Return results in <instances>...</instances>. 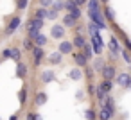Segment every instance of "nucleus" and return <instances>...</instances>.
Returning a JSON list of instances; mask_svg holds the SVG:
<instances>
[{"mask_svg":"<svg viewBox=\"0 0 131 120\" xmlns=\"http://www.w3.org/2000/svg\"><path fill=\"white\" fill-rule=\"evenodd\" d=\"M74 2H75V6L79 7V6H83V4H86V0H74Z\"/></svg>","mask_w":131,"mask_h":120,"instance_id":"nucleus-41","label":"nucleus"},{"mask_svg":"<svg viewBox=\"0 0 131 120\" xmlns=\"http://www.w3.org/2000/svg\"><path fill=\"white\" fill-rule=\"evenodd\" d=\"M27 32H29V36H27V38H29V40L32 41V40H34V38H36V36H38V34L41 32V31H27Z\"/></svg>","mask_w":131,"mask_h":120,"instance_id":"nucleus-36","label":"nucleus"},{"mask_svg":"<svg viewBox=\"0 0 131 120\" xmlns=\"http://www.w3.org/2000/svg\"><path fill=\"white\" fill-rule=\"evenodd\" d=\"M61 25H63L65 29H74V27L77 25V20H75L72 15H68V13H67V15L63 16V23H61Z\"/></svg>","mask_w":131,"mask_h":120,"instance_id":"nucleus-11","label":"nucleus"},{"mask_svg":"<svg viewBox=\"0 0 131 120\" xmlns=\"http://www.w3.org/2000/svg\"><path fill=\"white\" fill-rule=\"evenodd\" d=\"M32 43H34V47H41V49H43V47L49 43V38H47L45 34H41V32H40V34L32 40Z\"/></svg>","mask_w":131,"mask_h":120,"instance_id":"nucleus-16","label":"nucleus"},{"mask_svg":"<svg viewBox=\"0 0 131 120\" xmlns=\"http://www.w3.org/2000/svg\"><path fill=\"white\" fill-rule=\"evenodd\" d=\"M88 29H90V32H92V34H97V32H99V29H97L93 23H90V25H88Z\"/></svg>","mask_w":131,"mask_h":120,"instance_id":"nucleus-38","label":"nucleus"},{"mask_svg":"<svg viewBox=\"0 0 131 120\" xmlns=\"http://www.w3.org/2000/svg\"><path fill=\"white\" fill-rule=\"evenodd\" d=\"M0 120H2V118H0Z\"/></svg>","mask_w":131,"mask_h":120,"instance_id":"nucleus-46","label":"nucleus"},{"mask_svg":"<svg viewBox=\"0 0 131 120\" xmlns=\"http://www.w3.org/2000/svg\"><path fill=\"white\" fill-rule=\"evenodd\" d=\"M75 7H77V6H75V2H74V0H67V2H65V6H63V9H67V13H72Z\"/></svg>","mask_w":131,"mask_h":120,"instance_id":"nucleus-27","label":"nucleus"},{"mask_svg":"<svg viewBox=\"0 0 131 120\" xmlns=\"http://www.w3.org/2000/svg\"><path fill=\"white\" fill-rule=\"evenodd\" d=\"M50 4H52V0H40V6H41V7H45V9H47V7H50Z\"/></svg>","mask_w":131,"mask_h":120,"instance_id":"nucleus-37","label":"nucleus"},{"mask_svg":"<svg viewBox=\"0 0 131 120\" xmlns=\"http://www.w3.org/2000/svg\"><path fill=\"white\" fill-rule=\"evenodd\" d=\"M45 18H47V20H58V13H56V11H52V9H47Z\"/></svg>","mask_w":131,"mask_h":120,"instance_id":"nucleus-32","label":"nucleus"},{"mask_svg":"<svg viewBox=\"0 0 131 120\" xmlns=\"http://www.w3.org/2000/svg\"><path fill=\"white\" fill-rule=\"evenodd\" d=\"M27 4H29V0H18V2H16V7H18V9H27Z\"/></svg>","mask_w":131,"mask_h":120,"instance_id":"nucleus-35","label":"nucleus"},{"mask_svg":"<svg viewBox=\"0 0 131 120\" xmlns=\"http://www.w3.org/2000/svg\"><path fill=\"white\" fill-rule=\"evenodd\" d=\"M40 79H41V82H45V84H49V82H52V81L56 79V74H54L52 70H45V72H41V75H40Z\"/></svg>","mask_w":131,"mask_h":120,"instance_id":"nucleus-15","label":"nucleus"},{"mask_svg":"<svg viewBox=\"0 0 131 120\" xmlns=\"http://www.w3.org/2000/svg\"><path fill=\"white\" fill-rule=\"evenodd\" d=\"M61 61H63V56H61L58 50H54L52 54H49V63H50V65H59Z\"/></svg>","mask_w":131,"mask_h":120,"instance_id":"nucleus-19","label":"nucleus"},{"mask_svg":"<svg viewBox=\"0 0 131 120\" xmlns=\"http://www.w3.org/2000/svg\"><path fill=\"white\" fill-rule=\"evenodd\" d=\"M102 11H104V15H106V18H108V22H113V20H115L111 7H102Z\"/></svg>","mask_w":131,"mask_h":120,"instance_id":"nucleus-31","label":"nucleus"},{"mask_svg":"<svg viewBox=\"0 0 131 120\" xmlns=\"http://www.w3.org/2000/svg\"><path fill=\"white\" fill-rule=\"evenodd\" d=\"M101 75H102V79H106V81H113L115 75H117V68H115L113 65H104V68L101 70Z\"/></svg>","mask_w":131,"mask_h":120,"instance_id":"nucleus-2","label":"nucleus"},{"mask_svg":"<svg viewBox=\"0 0 131 120\" xmlns=\"http://www.w3.org/2000/svg\"><path fill=\"white\" fill-rule=\"evenodd\" d=\"M47 100H49L47 91H38V93H36V97H34V104H36V106H43Z\"/></svg>","mask_w":131,"mask_h":120,"instance_id":"nucleus-18","label":"nucleus"},{"mask_svg":"<svg viewBox=\"0 0 131 120\" xmlns=\"http://www.w3.org/2000/svg\"><path fill=\"white\" fill-rule=\"evenodd\" d=\"M81 54H83V56H84V57H86V59L90 61V59L93 57V50H92V45H88V43H86V45H84V47L81 49Z\"/></svg>","mask_w":131,"mask_h":120,"instance_id":"nucleus-23","label":"nucleus"},{"mask_svg":"<svg viewBox=\"0 0 131 120\" xmlns=\"http://www.w3.org/2000/svg\"><path fill=\"white\" fill-rule=\"evenodd\" d=\"M50 38H54V40H63V38H65V27H63L61 23H54V25L50 27Z\"/></svg>","mask_w":131,"mask_h":120,"instance_id":"nucleus-3","label":"nucleus"},{"mask_svg":"<svg viewBox=\"0 0 131 120\" xmlns=\"http://www.w3.org/2000/svg\"><path fill=\"white\" fill-rule=\"evenodd\" d=\"M86 75H88V79H90V77L93 75V70H92V68H88V70H86Z\"/></svg>","mask_w":131,"mask_h":120,"instance_id":"nucleus-42","label":"nucleus"},{"mask_svg":"<svg viewBox=\"0 0 131 120\" xmlns=\"http://www.w3.org/2000/svg\"><path fill=\"white\" fill-rule=\"evenodd\" d=\"M9 56H11V50H9V49H6V50L2 52V57H4V59H9Z\"/></svg>","mask_w":131,"mask_h":120,"instance_id":"nucleus-40","label":"nucleus"},{"mask_svg":"<svg viewBox=\"0 0 131 120\" xmlns=\"http://www.w3.org/2000/svg\"><path fill=\"white\" fill-rule=\"evenodd\" d=\"M120 52H122V57H124L126 65H131V54H129V50L127 49H120Z\"/></svg>","mask_w":131,"mask_h":120,"instance_id":"nucleus-29","label":"nucleus"},{"mask_svg":"<svg viewBox=\"0 0 131 120\" xmlns=\"http://www.w3.org/2000/svg\"><path fill=\"white\" fill-rule=\"evenodd\" d=\"M93 95H97L99 102H102V100H104V99L108 97V91H104V90H102L101 86H97V88H95V93H93Z\"/></svg>","mask_w":131,"mask_h":120,"instance_id":"nucleus-26","label":"nucleus"},{"mask_svg":"<svg viewBox=\"0 0 131 120\" xmlns=\"http://www.w3.org/2000/svg\"><path fill=\"white\" fill-rule=\"evenodd\" d=\"M68 77H70L72 81H81V79L84 77V74H83V70H81V68H77V66H75V68H72V70L68 72Z\"/></svg>","mask_w":131,"mask_h":120,"instance_id":"nucleus-17","label":"nucleus"},{"mask_svg":"<svg viewBox=\"0 0 131 120\" xmlns=\"http://www.w3.org/2000/svg\"><path fill=\"white\" fill-rule=\"evenodd\" d=\"M72 50H74V47H72V43H70V41L63 40V41L59 43V49H58V52H59L61 56H68V54H72Z\"/></svg>","mask_w":131,"mask_h":120,"instance_id":"nucleus-10","label":"nucleus"},{"mask_svg":"<svg viewBox=\"0 0 131 120\" xmlns=\"http://www.w3.org/2000/svg\"><path fill=\"white\" fill-rule=\"evenodd\" d=\"M115 81H117V84L118 86H122V88H131V75L129 74H118V75H115Z\"/></svg>","mask_w":131,"mask_h":120,"instance_id":"nucleus-4","label":"nucleus"},{"mask_svg":"<svg viewBox=\"0 0 131 120\" xmlns=\"http://www.w3.org/2000/svg\"><path fill=\"white\" fill-rule=\"evenodd\" d=\"M111 118H113V115L104 106H101V109H99V120H111Z\"/></svg>","mask_w":131,"mask_h":120,"instance_id":"nucleus-22","label":"nucleus"},{"mask_svg":"<svg viewBox=\"0 0 131 120\" xmlns=\"http://www.w3.org/2000/svg\"><path fill=\"white\" fill-rule=\"evenodd\" d=\"M104 65H106V63H104L102 56H99L97 59H93V70H95V72H101V70L104 68Z\"/></svg>","mask_w":131,"mask_h":120,"instance_id":"nucleus-25","label":"nucleus"},{"mask_svg":"<svg viewBox=\"0 0 131 120\" xmlns=\"http://www.w3.org/2000/svg\"><path fill=\"white\" fill-rule=\"evenodd\" d=\"M36 120H43V116H41V115H38V113H36Z\"/></svg>","mask_w":131,"mask_h":120,"instance_id":"nucleus-44","label":"nucleus"},{"mask_svg":"<svg viewBox=\"0 0 131 120\" xmlns=\"http://www.w3.org/2000/svg\"><path fill=\"white\" fill-rule=\"evenodd\" d=\"M9 50H11V56H9V59H13L15 63H18V61L22 59V50H20V49H16V47H11Z\"/></svg>","mask_w":131,"mask_h":120,"instance_id":"nucleus-21","label":"nucleus"},{"mask_svg":"<svg viewBox=\"0 0 131 120\" xmlns=\"http://www.w3.org/2000/svg\"><path fill=\"white\" fill-rule=\"evenodd\" d=\"M32 47H34V43H32V41H31L29 38H25V40H24V49L31 52V49H32Z\"/></svg>","mask_w":131,"mask_h":120,"instance_id":"nucleus-33","label":"nucleus"},{"mask_svg":"<svg viewBox=\"0 0 131 120\" xmlns=\"http://www.w3.org/2000/svg\"><path fill=\"white\" fill-rule=\"evenodd\" d=\"M18 102H20V106H25V102H27V86L25 84L18 91Z\"/></svg>","mask_w":131,"mask_h":120,"instance_id":"nucleus-20","label":"nucleus"},{"mask_svg":"<svg viewBox=\"0 0 131 120\" xmlns=\"http://www.w3.org/2000/svg\"><path fill=\"white\" fill-rule=\"evenodd\" d=\"M45 13H47V9H45V7H40V9H36V13H34V18L45 20Z\"/></svg>","mask_w":131,"mask_h":120,"instance_id":"nucleus-30","label":"nucleus"},{"mask_svg":"<svg viewBox=\"0 0 131 120\" xmlns=\"http://www.w3.org/2000/svg\"><path fill=\"white\" fill-rule=\"evenodd\" d=\"M16 77L18 79H25L27 77V65L24 61H18L16 63Z\"/></svg>","mask_w":131,"mask_h":120,"instance_id":"nucleus-13","label":"nucleus"},{"mask_svg":"<svg viewBox=\"0 0 131 120\" xmlns=\"http://www.w3.org/2000/svg\"><path fill=\"white\" fill-rule=\"evenodd\" d=\"M72 57H74V63L77 65V68H84V66H88V59H86L81 52H72Z\"/></svg>","mask_w":131,"mask_h":120,"instance_id":"nucleus-9","label":"nucleus"},{"mask_svg":"<svg viewBox=\"0 0 131 120\" xmlns=\"http://www.w3.org/2000/svg\"><path fill=\"white\" fill-rule=\"evenodd\" d=\"M31 54L34 56V66H40L41 65V59L45 57V50L41 47H32L31 49Z\"/></svg>","mask_w":131,"mask_h":120,"instance_id":"nucleus-7","label":"nucleus"},{"mask_svg":"<svg viewBox=\"0 0 131 120\" xmlns=\"http://www.w3.org/2000/svg\"><path fill=\"white\" fill-rule=\"evenodd\" d=\"M84 116H86L88 120H97V116H95L93 109H86V111H84Z\"/></svg>","mask_w":131,"mask_h":120,"instance_id":"nucleus-34","label":"nucleus"},{"mask_svg":"<svg viewBox=\"0 0 131 120\" xmlns=\"http://www.w3.org/2000/svg\"><path fill=\"white\" fill-rule=\"evenodd\" d=\"M99 2H102V4H108V0H99Z\"/></svg>","mask_w":131,"mask_h":120,"instance_id":"nucleus-45","label":"nucleus"},{"mask_svg":"<svg viewBox=\"0 0 131 120\" xmlns=\"http://www.w3.org/2000/svg\"><path fill=\"white\" fill-rule=\"evenodd\" d=\"M99 86H101L104 91H110V90L113 88V81H106V79H102V82H101Z\"/></svg>","mask_w":131,"mask_h":120,"instance_id":"nucleus-28","label":"nucleus"},{"mask_svg":"<svg viewBox=\"0 0 131 120\" xmlns=\"http://www.w3.org/2000/svg\"><path fill=\"white\" fill-rule=\"evenodd\" d=\"M63 6H65V0H52V4H50L52 11H56V13L63 11Z\"/></svg>","mask_w":131,"mask_h":120,"instance_id":"nucleus-24","label":"nucleus"},{"mask_svg":"<svg viewBox=\"0 0 131 120\" xmlns=\"http://www.w3.org/2000/svg\"><path fill=\"white\" fill-rule=\"evenodd\" d=\"M25 120H36V113H31V111H29V113L25 115Z\"/></svg>","mask_w":131,"mask_h":120,"instance_id":"nucleus-39","label":"nucleus"},{"mask_svg":"<svg viewBox=\"0 0 131 120\" xmlns=\"http://www.w3.org/2000/svg\"><path fill=\"white\" fill-rule=\"evenodd\" d=\"M70 43H72V47H74V49H83V47L86 45V38H84L83 34H75V36H74V40H72Z\"/></svg>","mask_w":131,"mask_h":120,"instance_id":"nucleus-12","label":"nucleus"},{"mask_svg":"<svg viewBox=\"0 0 131 120\" xmlns=\"http://www.w3.org/2000/svg\"><path fill=\"white\" fill-rule=\"evenodd\" d=\"M20 18L18 16H15V18H11L9 20V23H7V27H6V36H11V34H15L16 32V29L20 27Z\"/></svg>","mask_w":131,"mask_h":120,"instance_id":"nucleus-6","label":"nucleus"},{"mask_svg":"<svg viewBox=\"0 0 131 120\" xmlns=\"http://www.w3.org/2000/svg\"><path fill=\"white\" fill-rule=\"evenodd\" d=\"M43 23H45V20L32 18V20L27 22V31H41V29H43Z\"/></svg>","mask_w":131,"mask_h":120,"instance_id":"nucleus-8","label":"nucleus"},{"mask_svg":"<svg viewBox=\"0 0 131 120\" xmlns=\"http://www.w3.org/2000/svg\"><path fill=\"white\" fill-rule=\"evenodd\" d=\"M86 4H88V13H102L99 0H86Z\"/></svg>","mask_w":131,"mask_h":120,"instance_id":"nucleus-14","label":"nucleus"},{"mask_svg":"<svg viewBox=\"0 0 131 120\" xmlns=\"http://www.w3.org/2000/svg\"><path fill=\"white\" fill-rule=\"evenodd\" d=\"M88 20L97 27V29H106V20L102 13H88Z\"/></svg>","mask_w":131,"mask_h":120,"instance_id":"nucleus-1","label":"nucleus"},{"mask_svg":"<svg viewBox=\"0 0 131 120\" xmlns=\"http://www.w3.org/2000/svg\"><path fill=\"white\" fill-rule=\"evenodd\" d=\"M108 47H110V52H111V56H113V57H117V56L120 54V41H118V38H117V36H111V38H110Z\"/></svg>","mask_w":131,"mask_h":120,"instance_id":"nucleus-5","label":"nucleus"},{"mask_svg":"<svg viewBox=\"0 0 131 120\" xmlns=\"http://www.w3.org/2000/svg\"><path fill=\"white\" fill-rule=\"evenodd\" d=\"M9 120H18V113H16V115H13V116H11Z\"/></svg>","mask_w":131,"mask_h":120,"instance_id":"nucleus-43","label":"nucleus"}]
</instances>
